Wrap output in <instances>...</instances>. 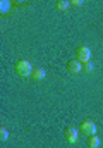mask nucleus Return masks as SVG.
I'll use <instances>...</instances> for the list:
<instances>
[{
	"label": "nucleus",
	"instance_id": "obj_9",
	"mask_svg": "<svg viewBox=\"0 0 103 148\" xmlns=\"http://www.w3.org/2000/svg\"><path fill=\"white\" fill-rule=\"evenodd\" d=\"M9 9H10V2H9V0H2V2H0V12H2V14H7Z\"/></svg>",
	"mask_w": 103,
	"mask_h": 148
},
{
	"label": "nucleus",
	"instance_id": "obj_1",
	"mask_svg": "<svg viewBox=\"0 0 103 148\" xmlns=\"http://www.w3.org/2000/svg\"><path fill=\"white\" fill-rule=\"evenodd\" d=\"M33 69L31 67V64L28 62V60H24V59H21V60H17L16 62V66H14V71L17 76H21V77H29L31 74H33Z\"/></svg>",
	"mask_w": 103,
	"mask_h": 148
},
{
	"label": "nucleus",
	"instance_id": "obj_6",
	"mask_svg": "<svg viewBox=\"0 0 103 148\" xmlns=\"http://www.w3.org/2000/svg\"><path fill=\"white\" fill-rule=\"evenodd\" d=\"M31 77H33L34 81H41V79L46 77V73H45V69H41V67H34Z\"/></svg>",
	"mask_w": 103,
	"mask_h": 148
},
{
	"label": "nucleus",
	"instance_id": "obj_7",
	"mask_svg": "<svg viewBox=\"0 0 103 148\" xmlns=\"http://www.w3.org/2000/svg\"><path fill=\"white\" fill-rule=\"evenodd\" d=\"M100 143H102L100 141V136H96V134L88 138V147L89 148H100Z\"/></svg>",
	"mask_w": 103,
	"mask_h": 148
},
{
	"label": "nucleus",
	"instance_id": "obj_10",
	"mask_svg": "<svg viewBox=\"0 0 103 148\" xmlns=\"http://www.w3.org/2000/svg\"><path fill=\"white\" fill-rule=\"evenodd\" d=\"M7 138H9V131L3 126H0V141H7Z\"/></svg>",
	"mask_w": 103,
	"mask_h": 148
},
{
	"label": "nucleus",
	"instance_id": "obj_12",
	"mask_svg": "<svg viewBox=\"0 0 103 148\" xmlns=\"http://www.w3.org/2000/svg\"><path fill=\"white\" fill-rule=\"evenodd\" d=\"M70 5H72V7H81V5H83V2H81V0H72V2H70Z\"/></svg>",
	"mask_w": 103,
	"mask_h": 148
},
{
	"label": "nucleus",
	"instance_id": "obj_5",
	"mask_svg": "<svg viewBox=\"0 0 103 148\" xmlns=\"http://www.w3.org/2000/svg\"><path fill=\"white\" fill-rule=\"evenodd\" d=\"M67 71H69V74H79L83 71V64L77 59H70L67 62Z\"/></svg>",
	"mask_w": 103,
	"mask_h": 148
},
{
	"label": "nucleus",
	"instance_id": "obj_2",
	"mask_svg": "<svg viewBox=\"0 0 103 148\" xmlns=\"http://www.w3.org/2000/svg\"><path fill=\"white\" fill-rule=\"evenodd\" d=\"M79 134H84V136H95L96 134V124L93 121H83L79 124Z\"/></svg>",
	"mask_w": 103,
	"mask_h": 148
},
{
	"label": "nucleus",
	"instance_id": "obj_3",
	"mask_svg": "<svg viewBox=\"0 0 103 148\" xmlns=\"http://www.w3.org/2000/svg\"><path fill=\"white\" fill-rule=\"evenodd\" d=\"M76 59L81 62V64H86V62H89L91 60V50L88 48V47H77L76 48Z\"/></svg>",
	"mask_w": 103,
	"mask_h": 148
},
{
	"label": "nucleus",
	"instance_id": "obj_4",
	"mask_svg": "<svg viewBox=\"0 0 103 148\" xmlns=\"http://www.w3.org/2000/svg\"><path fill=\"white\" fill-rule=\"evenodd\" d=\"M65 140H67L70 145H74V143H77V140H79V129H76L74 126H69L65 127Z\"/></svg>",
	"mask_w": 103,
	"mask_h": 148
},
{
	"label": "nucleus",
	"instance_id": "obj_8",
	"mask_svg": "<svg viewBox=\"0 0 103 148\" xmlns=\"http://www.w3.org/2000/svg\"><path fill=\"white\" fill-rule=\"evenodd\" d=\"M69 5H70V2H67V0H57L55 2V9L57 10H67Z\"/></svg>",
	"mask_w": 103,
	"mask_h": 148
},
{
	"label": "nucleus",
	"instance_id": "obj_11",
	"mask_svg": "<svg viewBox=\"0 0 103 148\" xmlns=\"http://www.w3.org/2000/svg\"><path fill=\"white\" fill-rule=\"evenodd\" d=\"M83 69H84L86 73H91V71L95 69V64H93V62L89 60V62H86V64H83Z\"/></svg>",
	"mask_w": 103,
	"mask_h": 148
}]
</instances>
